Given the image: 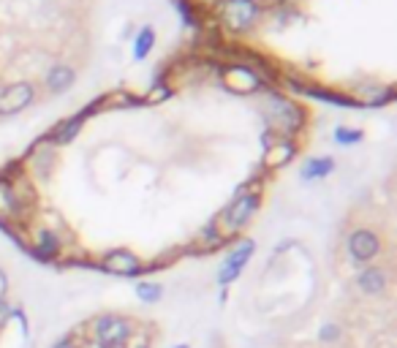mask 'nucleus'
<instances>
[{
	"instance_id": "1",
	"label": "nucleus",
	"mask_w": 397,
	"mask_h": 348,
	"mask_svg": "<svg viewBox=\"0 0 397 348\" xmlns=\"http://www.w3.org/2000/svg\"><path fill=\"white\" fill-rule=\"evenodd\" d=\"M259 207H261V188H245V191H240L234 196V201L218 215V221H213V223L218 226V231L223 237H231V234L243 231L253 221V215L259 212Z\"/></svg>"
},
{
	"instance_id": "2",
	"label": "nucleus",
	"mask_w": 397,
	"mask_h": 348,
	"mask_svg": "<svg viewBox=\"0 0 397 348\" xmlns=\"http://www.w3.org/2000/svg\"><path fill=\"white\" fill-rule=\"evenodd\" d=\"M270 125L280 131V139H291L305 125V109L280 95H272L270 98Z\"/></svg>"
},
{
	"instance_id": "3",
	"label": "nucleus",
	"mask_w": 397,
	"mask_h": 348,
	"mask_svg": "<svg viewBox=\"0 0 397 348\" xmlns=\"http://www.w3.org/2000/svg\"><path fill=\"white\" fill-rule=\"evenodd\" d=\"M259 14L261 9L253 0H223L221 3V22L231 33H248L256 25Z\"/></svg>"
},
{
	"instance_id": "4",
	"label": "nucleus",
	"mask_w": 397,
	"mask_h": 348,
	"mask_svg": "<svg viewBox=\"0 0 397 348\" xmlns=\"http://www.w3.org/2000/svg\"><path fill=\"white\" fill-rule=\"evenodd\" d=\"M134 334L131 321L115 313H107L95 321V340L101 348H122Z\"/></svg>"
},
{
	"instance_id": "5",
	"label": "nucleus",
	"mask_w": 397,
	"mask_h": 348,
	"mask_svg": "<svg viewBox=\"0 0 397 348\" xmlns=\"http://www.w3.org/2000/svg\"><path fill=\"white\" fill-rule=\"evenodd\" d=\"M253 253H256V243L253 240H240L237 248H231L229 256L223 258V264L218 267V286L226 291L243 275V270L248 267V261L253 258Z\"/></svg>"
},
{
	"instance_id": "6",
	"label": "nucleus",
	"mask_w": 397,
	"mask_h": 348,
	"mask_svg": "<svg viewBox=\"0 0 397 348\" xmlns=\"http://www.w3.org/2000/svg\"><path fill=\"white\" fill-rule=\"evenodd\" d=\"M95 267H98L101 273L120 275V278H139V275L144 273L142 258H139L134 251H128V248H117V251L104 253V258H101Z\"/></svg>"
},
{
	"instance_id": "7",
	"label": "nucleus",
	"mask_w": 397,
	"mask_h": 348,
	"mask_svg": "<svg viewBox=\"0 0 397 348\" xmlns=\"http://www.w3.org/2000/svg\"><path fill=\"white\" fill-rule=\"evenodd\" d=\"M349 256L356 264H370L373 258L381 253V237L373 231V228H354L349 234Z\"/></svg>"
},
{
	"instance_id": "8",
	"label": "nucleus",
	"mask_w": 397,
	"mask_h": 348,
	"mask_svg": "<svg viewBox=\"0 0 397 348\" xmlns=\"http://www.w3.org/2000/svg\"><path fill=\"white\" fill-rule=\"evenodd\" d=\"M33 101H36L33 82H16L11 88L0 90V115H16V112L28 109Z\"/></svg>"
},
{
	"instance_id": "9",
	"label": "nucleus",
	"mask_w": 397,
	"mask_h": 348,
	"mask_svg": "<svg viewBox=\"0 0 397 348\" xmlns=\"http://www.w3.org/2000/svg\"><path fill=\"white\" fill-rule=\"evenodd\" d=\"M226 85H229V90L234 93H256L264 88V82H261V76L250 68V65H229L226 71Z\"/></svg>"
},
{
	"instance_id": "10",
	"label": "nucleus",
	"mask_w": 397,
	"mask_h": 348,
	"mask_svg": "<svg viewBox=\"0 0 397 348\" xmlns=\"http://www.w3.org/2000/svg\"><path fill=\"white\" fill-rule=\"evenodd\" d=\"M85 122H88V117L82 115V109H79L77 115H71V117H65V120H60L49 134H46V139H49V144L52 147H63V144H71L74 139L79 137V131L85 128Z\"/></svg>"
},
{
	"instance_id": "11",
	"label": "nucleus",
	"mask_w": 397,
	"mask_h": 348,
	"mask_svg": "<svg viewBox=\"0 0 397 348\" xmlns=\"http://www.w3.org/2000/svg\"><path fill=\"white\" fill-rule=\"evenodd\" d=\"M33 253V258H38V261H55V258L63 253V243L60 237H58V231H52V228H38L36 231V243L28 248Z\"/></svg>"
},
{
	"instance_id": "12",
	"label": "nucleus",
	"mask_w": 397,
	"mask_h": 348,
	"mask_svg": "<svg viewBox=\"0 0 397 348\" xmlns=\"http://www.w3.org/2000/svg\"><path fill=\"white\" fill-rule=\"evenodd\" d=\"M337 169L335 158H329V155H313V158H307L302 169H300V177L305 182L310 180H324V177H329L332 172Z\"/></svg>"
},
{
	"instance_id": "13",
	"label": "nucleus",
	"mask_w": 397,
	"mask_h": 348,
	"mask_svg": "<svg viewBox=\"0 0 397 348\" xmlns=\"http://www.w3.org/2000/svg\"><path fill=\"white\" fill-rule=\"evenodd\" d=\"M386 273H383L381 267H367V270H362V273L356 275V288L362 291V294H367V297H379V294H383V288H386Z\"/></svg>"
},
{
	"instance_id": "14",
	"label": "nucleus",
	"mask_w": 397,
	"mask_h": 348,
	"mask_svg": "<svg viewBox=\"0 0 397 348\" xmlns=\"http://www.w3.org/2000/svg\"><path fill=\"white\" fill-rule=\"evenodd\" d=\"M74 82H77V71L71 65H52L44 76V85L52 93H65Z\"/></svg>"
},
{
	"instance_id": "15",
	"label": "nucleus",
	"mask_w": 397,
	"mask_h": 348,
	"mask_svg": "<svg viewBox=\"0 0 397 348\" xmlns=\"http://www.w3.org/2000/svg\"><path fill=\"white\" fill-rule=\"evenodd\" d=\"M297 155V144L291 142V139H277L275 144L267 150V158H264V167L270 169H280L286 167L291 158Z\"/></svg>"
},
{
	"instance_id": "16",
	"label": "nucleus",
	"mask_w": 397,
	"mask_h": 348,
	"mask_svg": "<svg viewBox=\"0 0 397 348\" xmlns=\"http://www.w3.org/2000/svg\"><path fill=\"white\" fill-rule=\"evenodd\" d=\"M155 28L153 25H142L139 28V33L134 36V60H144L150 52H153L155 46Z\"/></svg>"
},
{
	"instance_id": "17",
	"label": "nucleus",
	"mask_w": 397,
	"mask_h": 348,
	"mask_svg": "<svg viewBox=\"0 0 397 348\" xmlns=\"http://www.w3.org/2000/svg\"><path fill=\"white\" fill-rule=\"evenodd\" d=\"M362 139H365V134L359 128H349V125H335V131H332V142L337 147H354Z\"/></svg>"
},
{
	"instance_id": "18",
	"label": "nucleus",
	"mask_w": 397,
	"mask_h": 348,
	"mask_svg": "<svg viewBox=\"0 0 397 348\" xmlns=\"http://www.w3.org/2000/svg\"><path fill=\"white\" fill-rule=\"evenodd\" d=\"M137 297L142 302L153 305L164 297V286H161V283H153V280H142V283H137Z\"/></svg>"
},
{
	"instance_id": "19",
	"label": "nucleus",
	"mask_w": 397,
	"mask_h": 348,
	"mask_svg": "<svg viewBox=\"0 0 397 348\" xmlns=\"http://www.w3.org/2000/svg\"><path fill=\"white\" fill-rule=\"evenodd\" d=\"M174 3V9H177V14L185 19V25L188 28H201V19H198V11L194 9V3L191 0H171Z\"/></svg>"
},
{
	"instance_id": "20",
	"label": "nucleus",
	"mask_w": 397,
	"mask_h": 348,
	"mask_svg": "<svg viewBox=\"0 0 397 348\" xmlns=\"http://www.w3.org/2000/svg\"><path fill=\"white\" fill-rule=\"evenodd\" d=\"M337 334H340V329H337L335 324H324L321 327V343H335Z\"/></svg>"
},
{
	"instance_id": "21",
	"label": "nucleus",
	"mask_w": 397,
	"mask_h": 348,
	"mask_svg": "<svg viewBox=\"0 0 397 348\" xmlns=\"http://www.w3.org/2000/svg\"><path fill=\"white\" fill-rule=\"evenodd\" d=\"M9 318H11V305H9V300L3 297V300H0V327H6Z\"/></svg>"
},
{
	"instance_id": "22",
	"label": "nucleus",
	"mask_w": 397,
	"mask_h": 348,
	"mask_svg": "<svg viewBox=\"0 0 397 348\" xmlns=\"http://www.w3.org/2000/svg\"><path fill=\"white\" fill-rule=\"evenodd\" d=\"M52 348H77V337H74V334H65V337H60Z\"/></svg>"
},
{
	"instance_id": "23",
	"label": "nucleus",
	"mask_w": 397,
	"mask_h": 348,
	"mask_svg": "<svg viewBox=\"0 0 397 348\" xmlns=\"http://www.w3.org/2000/svg\"><path fill=\"white\" fill-rule=\"evenodd\" d=\"M9 294V278H6V273L0 270V300Z\"/></svg>"
},
{
	"instance_id": "24",
	"label": "nucleus",
	"mask_w": 397,
	"mask_h": 348,
	"mask_svg": "<svg viewBox=\"0 0 397 348\" xmlns=\"http://www.w3.org/2000/svg\"><path fill=\"white\" fill-rule=\"evenodd\" d=\"M191 3H194V6H198V9H201V6H221V3H223V0H191Z\"/></svg>"
},
{
	"instance_id": "25",
	"label": "nucleus",
	"mask_w": 397,
	"mask_h": 348,
	"mask_svg": "<svg viewBox=\"0 0 397 348\" xmlns=\"http://www.w3.org/2000/svg\"><path fill=\"white\" fill-rule=\"evenodd\" d=\"M259 9H264V6H277V3H286V0H253Z\"/></svg>"
},
{
	"instance_id": "26",
	"label": "nucleus",
	"mask_w": 397,
	"mask_h": 348,
	"mask_svg": "<svg viewBox=\"0 0 397 348\" xmlns=\"http://www.w3.org/2000/svg\"><path fill=\"white\" fill-rule=\"evenodd\" d=\"M177 348H191V346H188V343H183V346H177Z\"/></svg>"
}]
</instances>
